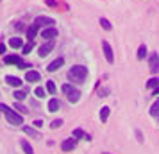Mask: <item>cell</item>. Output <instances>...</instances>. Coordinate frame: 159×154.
Listing matches in <instances>:
<instances>
[{"label": "cell", "instance_id": "8", "mask_svg": "<svg viewBox=\"0 0 159 154\" xmlns=\"http://www.w3.org/2000/svg\"><path fill=\"white\" fill-rule=\"evenodd\" d=\"M148 66H150L152 72H157L159 70V54L157 52H152L150 58H148Z\"/></svg>", "mask_w": 159, "mask_h": 154}, {"label": "cell", "instance_id": "33", "mask_svg": "<svg viewBox=\"0 0 159 154\" xmlns=\"http://www.w3.org/2000/svg\"><path fill=\"white\" fill-rule=\"evenodd\" d=\"M34 127H43V120H34Z\"/></svg>", "mask_w": 159, "mask_h": 154}, {"label": "cell", "instance_id": "11", "mask_svg": "<svg viewBox=\"0 0 159 154\" xmlns=\"http://www.w3.org/2000/svg\"><path fill=\"white\" fill-rule=\"evenodd\" d=\"M63 65H65V59H63V58H57V59H54L50 65L47 66V70H48V72H56V70H59Z\"/></svg>", "mask_w": 159, "mask_h": 154}, {"label": "cell", "instance_id": "13", "mask_svg": "<svg viewBox=\"0 0 159 154\" xmlns=\"http://www.w3.org/2000/svg\"><path fill=\"white\" fill-rule=\"evenodd\" d=\"M38 30H39V25H38V23H32L30 27H27V38H29V41H32V40L36 38Z\"/></svg>", "mask_w": 159, "mask_h": 154}, {"label": "cell", "instance_id": "23", "mask_svg": "<svg viewBox=\"0 0 159 154\" xmlns=\"http://www.w3.org/2000/svg\"><path fill=\"white\" fill-rule=\"evenodd\" d=\"M73 136H75V138H86V140H89V138H88V134H86L84 131H82L80 127H77V129H73Z\"/></svg>", "mask_w": 159, "mask_h": 154}, {"label": "cell", "instance_id": "12", "mask_svg": "<svg viewBox=\"0 0 159 154\" xmlns=\"http://www.w3.org/2000/svg\"><path fill=\"white\" fill-rule=\"evenodd\" d=\"M75 145H77L75 138H72V140H65V142L61 143V149H63L65 152H68V151H73V149H75Z\"/></svg>", "mask_w": 159, "mask_h": 154}, {"label": "cell", "instance_id": "19", "mask_svg": "<svg viewBox=\"0 0 159 154\" xmlns=\"http://www.w3.org/2000/svg\"><path fill=\"white\" fill-rule=\"evenodd\" d=\"M9 47H13V49H22V40L20 38H11L9 40Z\"/></svg>", "mask_w": 159, "mask_h": 154}, {"label": "cell", "instance_id": "3", "mask_svg": "<svg viewBox=\"0 0 159 154\" xmlns=\"http://www.w3.org/2000/svg\"><path fill=\"white\" fill-rule=\"evenodd\" d=\"M63 93H65L66 97H68V100H70V102L72 104H75V102H79V99H80V91L77 88H73L72 84H65V86H63Z\"/></svg>", "mask_w": 159, "mask_h": 154}, {"label": "cell", "instance_id": "7", "mask_svg": "<svg viewBox=\"0 0 159 154\" xmlns=\"http://www.w3.org/2000/svg\"><path fill=\"white\" fill-rule=\"evenodd\" d=\"M34 23H38L39 27H52L56 23V20L50 18V16H38L36 20H34Z\"/></svg>", "mask_w": 159, "mask_h": 154}, {"label": "cell", "instance_id": "18", "mask_svg": "<svg viewBox=\"0 0 159 154\" xmlns=\"http://www.w3.org/2000/svg\"><path fill=\"white\" fill-rule=\"evenodd\" d=\"M136 58L138 59H145L147 58V45H139V49H138V54H136Z\"/></svg>", "mask_w": 159, "mask_h": 154}, {"label": "cell", "instance_id": "22", "mask_svg": "<svg viewBox=\"0 0 159 154\" xmlns=\"http://www.w3.org/2000/svg\"><path fill=\"white\" fill-rule=\"evenodd\" d=\"M13 95H15V99L18 100V102H20V100H23V99H27V90H25V91H22V90H18V91H15Z\"/></svg>", "mask_w": 159, "mask_h": 154}, {"label": "cell", "instance_id": "32", "mask_svg": "<svg viewBox=\"0 0 159 154\" xmlns=\"http://www.w3.org/2000/svg\"><path fill=\"white\" fill-rule=\"evenodd\" d=\"M45 4H47L48 7H57V2H56V0H45Z\"/></svg>", "mask_w": 159, "mask_h": 154}, {"label": "cell", "instance_id": "6", "mask_svg": "<svg viewBox=\"0 0 159 154\" xmlns=\"http://www.w3.org/2000/svg\"><path fill=\"white\" fill-rule=\"evenodd\" d=\"M54 49V40H48L47 43H43L39 49H38V54H39V58H45V56H48Z\"/></svg>", "mask_w": 159, "mask_h": 154}, {"label": "cell", "instance_id": "24", "mask_svg": "<svg viewBox=\"0 0 159 154\" xmlns=\"http://www.w3.org/2000/svg\"><path fill=\"white\" fill-rule=\"evenodd\" d=\"M98 22H100V25H102V29H104V30H111V29H113V25L109 23L107 18H100Z\"/></svg>", "mask_w": 159, "mask_h": 154}, {"label": "cell", "instance_id": "21", "mask_svg": "<svg viewBox=\"0 0 159 154\" xmlns=\"http://www.w3.org/2000/svg\"><path fill=\"white\" fill-rule=\"evenodd\" d=\"M22 129H23L25 134H29V136H32V138H38V136H39V133H38L36 129H32V127H27V125H25V127H22Z\"/></svg>", "mask_w": 159, "mask_h": 154}, {"label": "cell", "instance_id": "1", "mask_svg": "<svg viewBox=\"0 0 159 154\" xmlns=\"http://www.w3.org/2000/svg\"><path fill=\"white\" fill-rule=\"evenodd\" d=\"M86 77H88V68L82 65H75L68 70V79L75 84H82L86 81Z\"/></svg>", "mask_w": 159, "mask_h": 154}, {"label": "cell", "instance_id": "30", "mask_svg": "<svg viewBox=\"0 0 159 154\" xmlns=\"http://www.w3.org/2000/svg\"><path fill=\"white\" fill-rule=\"evenodd\" d=\"M15 110H18L20 113H27V108H25V106H22L20 102H16V104H15Z\"/></svg>", "mask_w": 159, "mask_h": 154}, {"label": "cell", "instance_id": "34", "mask_svg": "<svg viewBox=\"0 0 159 154\" xmlns=\"http://www.w3.org/2000/svg\"><path fill=\"white\" fill-rule=\"evenodd\" d=\"M4 52H6V45H4V43H0V56H2Z\"/></svg>", "mask_w": 159, "mask_h": 154}, {"label": "cell", "instance_id": "5", "mask_svg": "<svg viewBox=\"0 0 159 154\" xmlns=\"http://www.w3.org/2000/svg\"><path fill=\"white\" fill-rule=\"evenodd\" d=\"M102 50H104V56L107 59L109 65H113L115 63V54H113V49H111V45L107 41H102Z\"/></svg>", "mask_w": 159, "mask_h": 154}, {"label": "cell", "instance_id": "16", "mask_svg": "<svg viewBox=\"0 0 159 154\" xmlns=\"http://www.w3.org/2000/svg\"><path fill=\"white\" fill-rule=\"evenodd\" d=\"M59 108H61V104H59L57 99H50V100H48V111L56 113V111H59Z\"/></svg>", "mask_w": 159, "mask_h": 154}, {"label": "cell", "instance_id": "2", "mask_svg": "<svg viewBox=\"0 0 159 154\" xmlns=\"http://www.w3.org/2000/svg\"><path fill=\"white\" fill-rule=\"evenodd\" d=\"M0 111L6 115V118H7V122L11 125H22L23 124V117L22 115L16 113V111H13L11 108H7L6 104H0Z\"/></svg>", "mask_w": 159, "mask_h": 154}, {"label": "cell", "instance_id": "35", "mask_svg": "<svg viewBox=\"0 0 159 154\" xmlns=\"http://www.w3.org/2000/svg\"><path fill=\"white\" fill-rule=\"evenodd\" d=\"M102 154H111V152H102Z\"/></svg>", "mask_w": 159, "mask_h": 154}, {"label": "cell", "instance_id": "9", "mask_svg": "<svg viewBox=\"0 0 159 154\" xmlns=\"http://www.w3.org/2000/svg\"><path fill=\"white\" fill-rule=\"evenodd\" d=\"M41 38L45 40H54V38H57V29L56 27H45L41 30Z\"/></svg>", "mask_w": 159, "mask_h": 154}, {"label": "cell", "instance_id": "27", "mask_svg": "<svg viewBox=\"0 0 159 154\" xmlns=\"http://www.w3.org/2000/svg\"><path fill=\"white\" fill-rule=\"evenodd\" d=\"M34 93H36V97H38V99H43V97L47 95V90H45V88H41V86H38V88L34 90Z\"/></svg>", "mask_w": 159, "mask_h": 154}, {"label": "cell", "instance_id": "29", "mask_svg": "<svg viewBox=\"0 0 159 154\" xmlns=\"http://www.w3.org/2000/svg\"><path fill=\"white\" fill-rule=\"evenodd\" d=\"M32 47H34V45H32V41H29V43H27V45H23V47H22L23 54H29V52L32 50Z\"/></svg>", "mask_w": 159, "mask_h": 154}, {"label": "cell", "instance_id": "28", "mask_svg": "<svg viewBox=\"0 0 159 154\" xmlns=\"http://www.w3.org/2000/svg\"><path fill=\"white\" fill-rule=\"evenodd\" d=\"M63 124H65V122H63L61 118H56V120H54V122L50 124V127H52V129H59V127H61Z\"/></svg>", "mask_w": 159, "mask_h": 154}, {"label": "cell", "instance_id": "4", "mask_svg": "<svg viewBox=\"0 0 159 154\" xmlns=\"http://www.w3.org/2000/svg\"><path fill=\"white\" fill-rule=\"evenodd\" d=\"M4 63H6V65H16L18 68H27V66H29V65H25V61H23L20 56H15V54H13V56H6V58H4Z\"/></svg>", "mask_w": 159, "mask_h": 154}, {"label": "cell", "instance_id": "15", "mask_svg": "<svg viewBox=\"0 0 159 154\" xmlns=\"http://www.w3.org/2000/svg\"><path fill=\"white\" fill-rule=\"evenodd\" d=\"M109 113H111V108H109V106H104V108H100V120H102V124H106V122H107Z\"/></svg>", "mask_w": 159, "mask_h": 154}, {"label": "cell", "instance_id": "10", "mask_svg": "<svg viewBox=\"0 0 159 154\" xmlns=\"http://www.w3.org/2000/svg\"><path fill=\"white\" fill-rule=\"evenodd\" d=\"M41 79V73L36 72V70H27V73H25V81L27 82H38Z\"/></svg>", "mask_w": 159, "mask_h": 154}, {"label": "cell", "instance_id": "20", "mask_svg": "<svg viewBox=\"0 0 159 154\" xmlns=\"http://www.w3.org/2000/svg\"><path fill=\"white\" fill-rule=\"evenodd\" d=\"M47 91H48L50 95H56L57 86H56V82H54V81H47Z\"/></svg>", "mask_w": 159, "mask_h": 154}, {"label": "cell", "instance_id": "26", "mask_svg": "<svg viewBox=\"0 0 159 154\" xmlns=\"http://www.w3.org/2000/svg\"><path fill=\"white\" fill-rule=\"evenodd\" d=\"M150 115H152V117H156V118H159V100L150 108Z\"/></svg>", "mask_w": 159, "mask_h": 154}, {"label": "cell", "instance_id": "17", "mask_svg": "<svg viewBox=\"0 0 159 154\" xmlns=\"http://www.w3.org/2000/svg\"><path fill=\"white\" fill-rule=\"evenodd\" d=\"M20 145H22V149H23L27 154H34V149H32V145H30L27 140H22V142H20Z\"/></svg>", "mask_w": 159, "mask_h": 154}, {"label": "cell", "instance_id": "14", "mask_svg": "<svg viewBox=\"0 0 159 154\" xmlns=\"http://www.w3.org/2000/svg\"><path fill=\"white\" fill-rule=\"evenodd\" d=\"M6 82H7L9 86H15V88H20L22 86V79H18L15 75H7L6 77Z\"/></svg>", "mask_w": 159, "mask_h": 154}, {"label": "cell", "instance_id": "31", "mask_svg": "<svg viewBox=\"0 0 159 154\" xmlns=\"http://www.w3.org/2000/svg\"><path fill=\"white\" fill-rule=\"evenodd\" d=\"M136 140H138V142H139V143H143V133H141V131H139V129H136Z\"/></svg>", "mask_w": 159, "mask_h": 154}, {"label": "cell", "instance_id": "25", "mask_svg": "<svg viewBox=\"0 0 159 154\" xmlns=\"http://www.w3.org/2000/svg\"><path fill=\"white\" fill-rule=\"evenodd\" d=\"M147 86H148L150 90L157 88V86H159V77H152V79H148V82H147Z\"/></svg>", "mask_w": 159, "mask_h": 154}]
</instances>
